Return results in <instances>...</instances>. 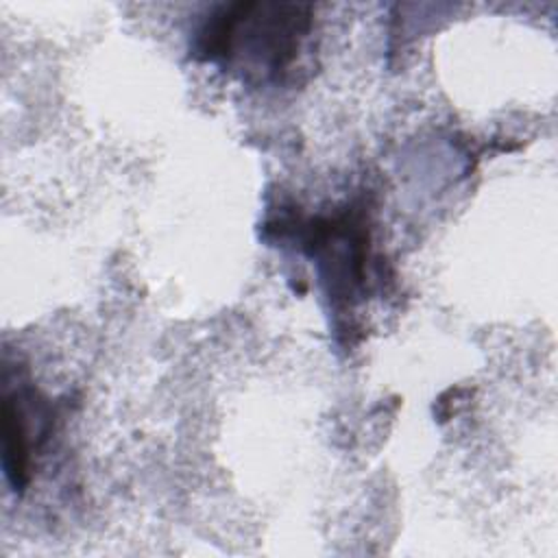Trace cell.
<instances>
[{"label": "cell", "mask_w": 558, "mask_h": 558, "mask_svg": "<svg viewBox=\"0 0 558 558\" xmlns=\"http://www.w3.org/2000/svg\"><path fill=\"white\" fill-rule=\"evenodd\" d=\"M54 427V408L35 390H7L2 399V469L13 486L22 493L31 480L35 449L44 445Z\"/></svg>", "instance_id": "2"}, {"label": "cell", "mask_w": 558, "mask_h": 558, "mask_svg": "<svg viewBox=\"0 0 558 558\" xmlns=\"http://www.w3.org/2000/svg\"><path fill=\"white\" fill-rule=\"evenodd\" d=\"M312 4L301 2L220 4L198 26L190 54L277 81L296 61L312 28Z\"/></svg>", "instance_id": "1"}]
</instances>
